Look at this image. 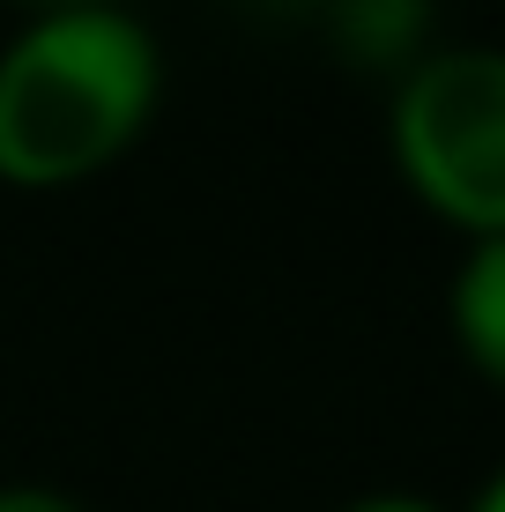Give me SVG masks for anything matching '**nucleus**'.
<instances>
[{
	"label": "nucleus",
	"mask_w": 505,
	"mask_h": 512,
	"mask_svg": "<svg viewBox=\"0 0 505 512\" xmlns=\"http://www.w3.org/2000/svg\"><path fill=\"white\" fill-rule=\"evenodd\" d=\"M164 97V52L119 0L45 8L0 45V186L60 193L142 141Z\"/></svg>",
	"instance_id": "nucleus-1"
},
{
	"label": "nucleus",
	"mask_w": 505,
	"mask_h": 512,
	"mask_svg": "<svg viewBox=\"0 0 505 512\" xmlns=\"http://www.w3.org/2000/svg\"><path fill=\"white\" fill-rule=\"evenodd\" d=\"M394 171L461 238H505V52L446 45L394 75Z\"/></svg>",
	"instance_id": "nucleus-2"
},
{
	"label": "nucleus",
	"mask_w": 505,
	"mask_h": 512,
	"mask_svg": "<svg viewBox=\"0 0 505 512\" xmlns=\"http://www.w3.org/2000/svg\"><path fill=\"white\" fill-rule=\"evenodd\" d=\"M446 327L476 379L505 394V238H468L454 282H446Z\"/></svg>",
	"instance_id": "nucleus-3"
},
{
	"label": "nucleus",
	"mask_w": 505,
	"mask_h": 512,
	"mask_svg": "<svg viewBox=\"0 0 505 512\" xmlns=\"http://www.w3.org/2000/svg\"><path fill=\"white\" fill-rule=\"evenodd\" d=\"M335 8V38L350 45V60L364 67H409L424 60V0H327Z\"/></svg>",
	"instance_id": "nucleus-4"
},
{
	"label": "nucleus",
	"mask_w": 505,
	"mask_h": 512,
	"mask_svg": "<svg viewBox=\"0 0 505 512\" xmlns=\"http://www.w3.org/2000/svg\"><path fill=\"white\" fill-rule=\"evenodd\" d=\"M0 512H82V505L52 483H0Z\"/></svg>",
	"instance_id": "nucleus-5"
},
{
	"label": "nucleus",
	"mask_w": 505,
	"mask_h": 512,
	"mask_svg": "<svg viewBox=\"0 0 505 512\" xmlns=\"http://www.w3.org/2000/svg\"><path fill=\"white\" fill-rule=\"evenodd\" d=\"M342 512H446L439 498H416V490H372V498H350Z\"/></svg>",
	"instance_id": "nucleus-6"
},
{
	"label": "nucleus",
	"mask_w": 505,
	"mask_h": 512,
	"mask_svg": "<svg viewBox=\"0 0 505 512\" xmlns=\"http://www.w3.org/2000/svg\"><path fill=\"white\" fill-rule=\"evenodd\" d=\"M461 512H505V468H498V475H491V483H483V490H476V498H468V505H461Z\"/></svg>",
	"instance_id": "nucleus-7"
},
{
	"label": "nucleus",
	"mask_w": 505,
	"mask_h": 512,
	"mask_svg": "<svg viewBox=\"0 0 505 512\" xmlns=\"http://www.w3.org/2000/svg\"><path fill=\"white\" fill-rule=\"evenodd\" d=\"M30 8L45 15V8H104V0H30Z\"/></svg>",
	"instance_id": "nucleus-8"
},
{
	"label": "nucleus",
	"mask_w": 505,
	"mask_h": 512,
	"mask_svg": "<svg viewBox=\"0 0 505 512\" xmlns=\"http://www.w3.org/2000/svg\"><path fill=\"white\" fill-rule=\"evenodd\" d=\"M268 8H305V0H268Z\"/></svg>",
	"instance_id": "nucleus-9"
}]
</instances>
